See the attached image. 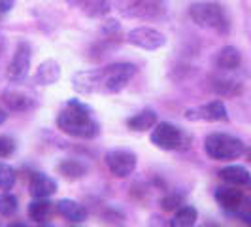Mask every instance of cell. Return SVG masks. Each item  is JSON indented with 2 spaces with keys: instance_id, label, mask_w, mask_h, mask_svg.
Masks as SVG:
<instances>
[{
  "instance_id": "7a4b0ae2",
  "label": "cell",
  "mask_w": 251,
  "mask_h": 227,
  "mask_svg": "<svg viewBox=\"0 0 251 227\" xmlns=\"http://www.w3.org/2000/svg\"><path fill=\"white\" fill-rule=\"evenodd\" d=\"M91 108L85 102L70 99L57 115V127L64 135L74 139H95L99 135V123L93 119Z\"/></svg>"
},
{
  "instance_id": "d6a6232c",
  "label": "cell",
  "mask_w": 251,
  "mask_h": 227,
  "mask_svg": "<svg viewBox=\"0 0 251 227\" xmlns=\"http://www.w3.org/2000/svg\"><path fill=\"white\" fill-rule=\"evenodd\" d=\"M70 227H77V226H70Z\"/></svg>"
},
{
  "instance_id": "4fadbf2b",
  "label": "cell",
  "mask_w": 251,
  "mask_h": 227,
  "mask_svg": "<svg viewBox=\"0 0 251 227\" xmlns=\"http://www.w3.org/2000/svg\"><path fill=\"white\" fill-rule=\"evenodd\" d=\"M55 210L59 212V216H63L64 220L74 222V224L87 220V210L77 201H72V199H61L59 202H55Z\"/></svg>"
},
{
  "instance_id": "5bb4252c",
  "label": "cell",
  "mask_w": 251,
  "mask_h": 227,
  "mask_svg": "<svg viewBox=\"0 0 251 227\" xmlns=\"http://www.w3.org/2000/svg\"><path fill=\"white\" fill-rule=\"evenodd\" d=\"M55 191H57V182L48 174L38 172L30 180V195L34 199H50Z\"/></svg>"
},
{
  "instance_id": "44dd1931",
  "label": "cell",
  "mask_w": 251,
  "mask_h": 227,
  "mask_svg": "<svg viewBox=\"0 0 251 227\" xmlns=\"http://www.w3.org/2000/svg\"><path fill=\"white\" fill-rule=\"evenodd\" d=\"M212 82H214L212 84L214 91L221 97H236L242 91V85L238 82L232 78H226V76H215V78H212Z\"/></svg>"
},
{
  "instance_id": "ac0fdd59",
  "label": "cell",
  "mask_w": 251,
  "mask_h": 227,
  "mask_svg": "<svg viewBox=\"0 0 251 227\" xmlns=\"http://www.w3.org/2000/svg\"><path fill=\"white\" fill-rule=\"evenodd\" d=\"M53 210H55V202H51L50 199H32L28 202V218L36 224H44L48 222L51 216H53Z\"/></svg>"
},
{
  "instance_id": "4dcf8cb0",
  "label": "cell",
  "mask_w": 251,
  "mask_h": 227,
  "mask_svg": "<svg viewBox=\"0 0 251 227\" xmlns=\"http://www.w3.org/2000/svg\"><path fill=\"white\" fill-rule=\"evenodd\" d=\"M8 227H26L25 224H21V222H13V224H10Z\"/></svg>"
},
{
  "instance_id": "f546056e",
  "label": "cell",
  "mask_w": 251,
  "mask_h": 227,
  "mask_svg": "<svg viewBox=\"0 0 251 227\" xmlns=\"http://www.w3.org/2000/svg\"><path fill=\"white\" fill-rule=\"evenodd\" d=\"M6 117H8V114H6L4 110H2V108H0V125L6 121Z\"/></svg>"
},
{
  "instance_id": "ba28073f",
  "label": "cell",
  "mask_w": 251,
  "mask_h": 227,
  "mask_svg": "<svg viewBox=\"0 0 251 227\" xmlns=\"http://www.w3.org/2000/svg\"><path fill=\"white\" fill-rule=\"evenodd\" d=\"M28 68H30V46L26 42H19L12 61L8 64L6 78L13 84H21L28 76Z\"/></svg>"
},
{
  "instance_id": "484cf974",
  "label": "cell",
  "mask_w": 251,
  "mask_h": 227,
  "mask_svg": "<svg viewBox=\"0 0 251 227\" xmlns=\"http://www.w3.org/2000/svg\"><path fill=\"white\" fill-rule=\"evenodd\" d=\"M181 202H183V195H179V193H174V195H166L161 199V208H163L164 212H170V210H177L179 206H181Z\"/></svg>"
},
{
  "instance_id": "ffe728a7",
  "label": "cell",
  "mask_w": 251,
  "mask_h": 227,
  "mask_svg": "<svg viewBox=\"0 0 251 227\" xmlns=\"http://www.w3.org/2000/svg\"><path fill=\"white\" fill-rule=\"evenodd\" d=\"M155 125H157V114L153 110H142V112L134 114L132 117L126 119V127L130 131H136V133H146Z\"/></svg>"
},
{
  "instance_id": "e0dca14e",
  "label": "cell",
  "mask_w": 251,
  "mask_h": 227,
  "mask_svg": "<svg viewBox=\"0 0 251 227\" xmlns=\"http://www.w3.org/2000/svg\"><path fill=\"white\" fill-rule=\"evenodd\" d=\"M59 78H61V66H59L57 61L50 59V61H44L36 68L34 84H38V85H53V84L59 82Z\"/></svg>"
},
{
  "instance_id": "9a60e30c",
  "label": "cell",
  "mask_w": 251,
  "mask_h": 227,
  "mask_svg": "<svg viewBox=\"0 0 251 227\" xmlns=\"http://www.w3.org/2000/svg\"><path fill=\"white\" fill-rule=\"evenodd\" d=\"M242 64V55L234 46H225L221 48L217 57H215V66L221 72H232Z\"/></svg>"
},
{
  "instance_id": "3957f363",
  "label": "cell",
  "mask_w": 251,
  "mask_h": 227,
  "mask_svg": "<svg viewBox=\"0 0 251 227\" xmlns=\"http://www.w3.org/2000/svg\"><path fill=\"white\" fill-rule=\"evenodd\" d=\"M189 15L193 19V23L201 28H212L221 34L228 32V17L221 4L217 2H195L189 8Z\"/></svg>"
},
{
  "instance_id": "6da1fadb",
  "label": "cell",
  "mask_w": 251,
  "mask_h": 227,
  "mask_svg": "<svg viewBox=\"0 0 251 227\" xmlns=\"http://www.w3.org/2000/svg\"><path fill=\"white\" fill-rule=\"evenodd\" d=\"M136 74L132 63H113L97 70H79L72 76V85L81 95L106 93L113 95L126 87V84Z\"/></svg>"
},
{
  "instance_id": "2e32d148",
  "label": "cell",
  "mask_w": 251,
  "mask_h": 227,
  "mask_svg": "<svg viewBox=\"0 0 251 227\" xmlns=\"http://www.w3.org/2000/svg\"><path fill=\"white\" fill-rule=\"evenodd\" d=\"M66 2L89 17H102L110 12V0H66Z\"/></svg>"
},
{
  "instance_id": "1f68e13d",
  "label": "cell",
  "mask_w": 251,
  "mask_h": 227,
  "mask_svg": "<svg viewBox=\"0 0 251 227\" xmlns=\"http://www.w3.org/2000/svg\"><path fill=\"white\" fill-rule=\"evenodd\" d=\"M0 15H4V13H2V10H0Z\"/></svg>"
},
{
  "instance_id": "83f0119b",
  "label": "cell",
  "mask_w": 251,
  "mask_h": 227,
  "mask_svg": "<svg viewBox=\"0 0 251 227\" xmlns=\"http://www.w3.org/2000/svg\"><path fill=\"white\" fill-rule=\"evenodd\" d=\"M102 30H104V34H106V36L115 38V36H119V34H121V25H119L117 21H108Z\"/></svg>"
},
{
  "instance_id": "f1b7e54d",
  "label": "cell",
  "mask_w": 251,
  "mask_h": 227,
  "mask_svg": "<svg viewBox=\"0 0 251 227\" xmlns=\"http://www.w3.org/2000/svg\"><path fill=\"white\" fill-rule=\"evenodd\" d=\"M13 4H15V0H0V10H2V13L10 12L13 8Z\"/></svg>"
},
{
  "instance_id": "9c48e42d",
  "label": "cell",
  "mask_w": 251,
  "mask_h": 227,
  "mask_svg": "<svg viewBox=\"0 0 251 227\" xmlns=\"http://www.w3.org/2000/svg\"><path fill=\"white\" fill-rule=\"evenodd\" d=\"M136 155L128 150H112L106 153V165L115 178L130 176L136 169Z\"/></svg>"
},
{
  "instance_id": "8fae6325",
  "label": "cell",
  "mask_w": 251,
  "mask_h": 227,
  "mask_svg": "<svg viewBox=\"0 0 251 227\" xmlns=\"http://www.w3.org/2000/svg\"><path fill=\"white\" fill-rule=\"evenodd\" d=\"M215 201L226 212H236L242 208L244 193L236 189V186H225V188H219L215 191Z\"/></svg>"
},
{
  "instance_id": "7402d4cb",
  "label": "cell",
  "mask_w": 251,
  "mask_h": 227,
  "mask_svg": "<svg viewBox=\"0 0 251 227\" xmlns=\"http://www.w3.org/2000/svg\"><path fill=\"white\" fill-rule=\"evenodd\" d=\"M197 218H199V212L195 206H189V204L179 206L172 218V222H170V227H195Z\"/></svg>"
},
{
  "instance_id": "277c9868",
  "label": "cell",
  "mask_w": 251,
  "mask_h": 227,
  "mask_svg": "<svg viewBox=\"0 0 251 227\" xmlns=\"http://www.w3.org/2000/svg\"><path fill=\"white\" fill-rule=\"evenodd\" d=\"M204 151L210 155V159H215V161H232L244 155L246 144L232 135L214 133V135H208L204 140Z\"/></svg>"
},
{
  "instance_id": "4316f807",
  "label": "cell",
  "mask_w": 251,
  "mask_h": 227,
  "mask_svg": "<svg viewBox=\"0 0 251 227\" xmlns=\"http://www.w3.org/2000/svg\"><path fill=\"white\" fill-rule=\"evenodd\" d=\"M15 140L8 135H0V157H10L15 151Z\"/></svg>"
},
{
  "instance_id": "cb8c5ba5",
  "label": "cell",
  "mask_w": 251,
  "mask_h": 227,
  "mask_svg": "<svg viewBox=\"0 0 251 227\" xmlns=\"http://www.w3.org/2000/svg\"><path fill=\"white\" fill-rule=\"evenodd\" d=\"M17 208H19L17 197L12 195V193H8V191H4L0 195V214L4 216V218H12V216H15Z\"/></svg>"
},
{
  "instance_id": "d4e9b609",
  "label": "cell",
  "mask_w": 251,
  "mask_h": 227,
  "mask_svg": "<svg viewBox=\"0 0 251 227\" xmlns=\"http://www.w3.org/2000/svg\"><path fill=\"white\" fill-rule=\"evenodd\" d=\"M13 184H15V170L10 165L0 163V189L8 191L13 188Z\"/></svg>"
},
{
  "instance_id": "8992f818",
  "label": "cell",
  "mask_w": 251,
  "mask_h": 227,
  "mask_svg": "<svg viewBox=\"0 0 251 227\" xmlns=\"http://www.w3.org/2000/svg\"><path fill=\"white\" fill-rule=\"evenodd\" d=\"M151 142L159 148V150H179L183 148V144L187 142L185 135L177 129L174 123H168V121H163V123H157L151 131Z\"/></svg>"
},
{
  "instance_id": "30bf717a",
  "label": "cell",
  "mask_w": 251,
  "mask_h": 227,
  "mask_svg": "<svg viewBox=\"0 0 251 227\" xmlns=\"http://www.w3.org/2000/svg\"><path fill=\"white\" fill-rule=\"evenodd\" d=\"M185 119L189 121H226L228 112L221 101H212L197 108L185 110Z\"/></svg>"
},
{
  "instance_id": "603a6c76",
  "label": "cell",
  "mask_w": 251,
  "mask_h": 227,
  "mask_svg": "<svg viewBox=\"0 0 251 227\" xmlns=\"http://www.w3.org/2000/svg\"><path fill=\"white\" fill-rule=\"evenodd\" d=\"M59 172L68 180H77L85 174V165H81L75 159H64L63 163L59 165Z\"/></svg>"
},
{
  "instance_id": "7c38bea8",
  "label": "cell",
  "mask_w": 251,
  "mask_h": 227,
  "mask_svg": "<svg viewBox=\"0 0 251 227\" xmlns=\"http://www.w3.org/2000/svg\"><path fill=\"white\" fill-rule=\"evenodd\" d=\"M2 102L13 110V112H26L34 106V99H30V95H26L21 89L10 87L2 93Z\"/></svg>"
},
{
  "instance_id": "d6986e66",
  "label": "cell",
  "mask_w": 251,
  "mask_h": 227,
  "mask_svg": "<svg viewBox=\"0 0 251 227\" xmlns=\"http://www.w3.org/2000/svg\"><path fill=\"white\" fill-rule=\"evenodd\" d=\"M219 176L228 186H248L251 182L250 170L246 167H242V165H228L219 172Z\"/></svg>"
},
{
  "instance_id": "52a82bcc",
  "label": "cell",
  "mask_w": 251,
  "mask_h": 227,
  "mask_svg": "<svg viewBox=\"0 0 251 227\" xmlns=\"http://www.w3.org/2000/svg\"><path fill=\"white\" fill-rule=\"evenodd\" d=\"M126 42L136 46V48H142V50L155 51L166 44V36L163 32H159L157 28L138 27V28H132V30L126 32Z\"/></svg>"
},
{
  "instance_id": "5b68a950",
  "label": "cell",
  "mask_w": 251,
  "mask_h": 227,
  "mask_svg": "<svg viewBox=\"0 0 251 227\" xmlns=\"http://www.w3.org/2000/svg\"><path fill=\"white\" fill-rule=\"evenodd\" d=\"M119 12L144 21H155L166 15V2L164 0H119Z\"/></svg>"
}]
</instances>
